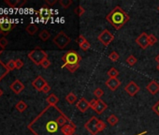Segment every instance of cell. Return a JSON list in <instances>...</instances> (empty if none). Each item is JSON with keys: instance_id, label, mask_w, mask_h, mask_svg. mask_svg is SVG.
<instances>
[{"instance_id": "cell-42", "label": "cell", "mask_w": 159, "mask_h": 135, "mask_svg": "<svg viewBox=\"0 0 159 135\" xmlns=\"http://www.w3.org/2000/svg\"><path fill=\"white\" fill-rule=\"evenodd\" d=\"M152 111L159 116V100L152 106Z\"/></svg>"}, {"instance_id": "cell-51", "label": "cell", "mask_w": 159, "mask_h": 135, "mask_svg": "<svg viewBox=\"0 0 159 135\" xmlns=\"http://www.w3.org/2000/svg\"><path fill=\"white\" fill-rule=\"evenodd\" d=\"M76 135H77V134H76Z\"/></svg>"}, {"instance_id": "cell-38", "label": "cell", "mask_w": 159, "mask_h": 135, "mask_svg": "<svg viewBox=\"0 0 159 135\" xmlns=\"http://www.w3.org/2000/svg\"><path fill=\"white\" fill-rule=\"evenodd\" d=\"M40 66L43 68V69H48V68L51 66V61L47 58V59H45L44 61H42V63L40 64Z\"/></svg>"}, {"instance_id": "cell-31", "label": "cell", "mask_w": 159, "mask_h": 135, "mask_svg": "<svg viewBox=\"0 0 159 135\" xmlns=\"http://www.w3.org/2000/svg\"><path fill=\"white\" fill-rule=\"evenodd\" d=\"M109 59L112 62H116L118 61L119 59V54L116 53V52H111L110 54H109Z\"/></svg>"}, {"instance_id": "cell-43", "label": "cell", "mask_w": 159, "mask_h": 135, "mask_svg": "<svg viewBox=\"0 0 159 135\" xmlns=\"http://www.w3.org/2000/svg\"><path fill=\"white\" fill-rule=\"evenodd\" d=\"M41 91H42L43 93L47 94V93H49V92L51 91V86H49V85L47 84V85H46V86H44V87L42 88V90H41Z\"/></svg>"}, {"instance_id": "cell-39", "label": "cell", "mask_w": 159, "mask_h": 135, "mask_svg": "<svg viewBox=\"0 0 159 135\" xmlns=\"http://www.w3.org/2000/svg\"><path fill=\"white\" fill-rule=\"evenodd\" d=\"M8 44H9V41H8V40H7L5 37H3V38L0 39V45H1L4 49L8 46Z\"/></svg>"}, {"instance_id": "cell-29", "label": "cell", "mask_w": 159, "mask_h": 135, "mask_svg": "<svg viewBox=\"0 0 159 135\" xmlns=\"http://www.w3.org/2000/svg\"><path fill=\"white\" fill-rule=\"evenodd\" d=\"M137 61H138V59L134 56V55H129L127 58H126V63L129 65V66H134L136 63H137Z\"/></svg>"}, {"instance_id": "cell-11", "label": "cell", "mask_w": 159, "mask_h": 135, "mask_svg": "<svg viewBox=\"0 0 159 135\" xmlns=\"http://www.w3.org/2000/svg\"><path fill=\"white\" fill-rule=\"evenodd\" d=\"M15 26L16 25L12 23H0V35L7 36Z\"/></svg>"}, {"instance_id": "cell-22", "label": "cell", "mask_w": 159, "mask_h": 135, "mask_svg": "<svg viewBox=\"0 0 159 135\" xmlns=\"http://www.w3.org/2000/svg\"><path fill=\"white\" fill-rule=\"evenodd\" d=\"M39 39H40L42 41H47V40L51 38V34H50V32H49L48 30L43 29V30L39 33Z\"/></svg>"}, {"instance_id": "cell-35", "label": "cell", "mask_w": 159, "mask_h": 135, "mask_svg": "<svg viewBox=\"0 0 159 135\" xmlns=\"http://www.w3.org/2000/svg\"><path fill=\"white\" fill-rule=\"evenodd\" d=\"M94 95H95V97L96 98H98V100L104 95V91L101 89V88H97L95 91H94Z\"/></svg>"}, {"instance_id": "cell-50", "label": "cell", "mask_w": 159, "mask_h": 135, "mask_svg": "<svg viewBox=\"0 0 159 135\" xmlns=\"http://www.w3.org/2000/svg\"><path fill=\"white\" fill-rule=\"evenodd\" d=\"M157 10H158V12H159V6H158V8H157Z\"/></svg>"}, {"instance_id": "cell-41", "label": "cell", "mask_w": 159, "mask_h": 135, "mask_svg": "<svg viewBox=\"0 0 159 135\" xmlns=\"http://www.w3.org/2000/svg\"><path fill=\"white\" fill-rule=\"evenodd\" d=\"M90 47H91V44L88 41H85L84 44H82L81 46H80V48H81L83 51H87V50L90 49Z\"/></svg>"}, {"instance_id": "cell-16", "label": "cell", "mask_w": 159, "mask_h": 135, "mask_svg": "<svg viewBox=\"0 0 159 135\" xmlns=\"http://www.w3.org/2000/svg\"><path fill=\"white\" fill-rule=\"evenodd\" d=\"M146 89L148 90V92L152 95H155L159 92V84L155 81V80H152L147 86H146Z\"/></svg>"}, {"instance_id": "cell-37", "label": "cell", "mask_w": 159, "mask_h": 135, "mask_svg": "<svg viewBox=\"0 0 159 135\" xmlns=\"http://www.w3.org/2000/svg\"><path fill=\"white\" fill-rule=\"evenodd\" d=\"M15 67H16V69L17 70H20L22 69V68L24 67V62L22 59H16L15 60Z\"/></svg>"}, {"instance_id": "cell-24", "label": "cell", "mask_w": 159, "mask_h": 135, "mask_svg": "<svg viewBox=\"0 0 159 135\" xmlns=\"http://www.w3.org/2000/svg\"><path fill=\"white\" fill-rule=\"evenodd\" d=\"M66 100L69 104H73V103L76 102L77 97H76V95H75L73 92H70V93H68V94L66 96Z\"/></svg>"}, {"instance_id": "cell-28", "label": "cell", "mask_w": 159, "mask_h": 135, "mask_svg": "<svg viewBox=\"0 0 159 135\" xmlns=\"http://www.w3.org/2000/svg\"><path fill=\"white\" fill-rule=\"evenodd\" d=\"M74 12L76 15H78L79 17H81L82 15H84V13L85 12V10L82 7V6H78L75 10H74Z\"/></svg>"}, {"instance_id": "cell-32", "label": "cell", "mask_w": 159, "mask_h": 135, "mask_svg": "<svg viewBox=\"0 0 159 135\" xmlns=\"http://www.w3.org/2000/svg\"><path fill=\"white\" fill-rule=\"evenodd\" d=\"M97 128H98V132H100V131H103L105 128H106V124L102 121V120H100V119H98V125H97Z\"/></svg>"}, {"instance_id": "cell-2", "label": "cell", "mask_w": 159, "mask_h": 135, "mask_svg": "<svg viewBox=\"0 0 159 135\" xmlns=\"http://www.w3.org/2000/svg\"><path fill=\"white\" fill-rule=\"evenodd\" d=\"M106 19L116 30H119L129 21L130 17L120 6H116L107 15Z\"/></svg>"}, {"instance_id": "cell-6", "label": "cell", "mask_w": 159, "mask_h": 135, "mask_svg": "<svg viewBox=\"0 0 159 135\" xmlns=\"http://www.w3.org/2000/svg\"><path fill=\"white\" fill-rule=\"evenodd\" d=\"M98 40L104 45V46H108L113 40H114V36L107 29L103 30L98 37Z\"/></svg>"}, {"instance_id": "cell-4", "label": "cell", "mask_w": 159, "mask_h": 135, "mask_svg": "<svg viewBox=\"0 0 159 135\" xmlns=\"http://www.w3.org/2000/svg\"><path fill=\"white\" fill-rule=\"evenodd\" d=\"M28 58L34 64H36L38 66H40L42 61H44L45 59L48 58V54L44 50L37 47V48H35L34 50H32V51H30L28 53Z\"/></svg>"}, {"instance_id": "cell-30", "label": "cell", "mask_w": 159, "mask_h": 135, "mask_svg": "<svg viewBox=\"0 0 159 135\" xmlns=\"http://www.w3.org/2000/svg\"><path fill=\"white\" fill-rule=\"evenodd\" d=\"M6 67H7V69L9 70V72L15 70V69H16V67H15V60H10V61L6 64Z\"/></svg>"}, {"instance_id": "cell-40", "label": "cell", "mask_w": 159, "mask_h": 135, "mask_svg": "<svg viewBox=\"0 0 159 135\" xmlns=\"http://www.w3.org/2000/svg\"><path fill=\"white\" fill-rule=\"evenodd\" d=\"M98 99H94V100H92L89 102L90 108L95 110V109H96V107H97V105H98Z\"/></svg>"}, {"instance_id": "cell-18", "label": "cell", "mask_w": 159, "mask_h": 135, "mask_svg": "<svg viewBox=\"0 0 159 135\" xmlns=\"http://www.w3.org/2000/svg\"><path fill=\"white\" fill-rule=\"evenodd\" d=\"M107 108H108V105H107L101 99H99V100H98V105H97L95 111H96L97 114H103V112H104Z\"/></svg>"}, {"instance_id": "cell-12", "label": "cell", "mask_w": 159, "mask_h": 135, "mask_svg": "<svg viewBox=\"0 0 159 135\" xmlns=\"http://www.w3.org/2000/svg\"><path fill=\"white\" fill-rule=\"evenodd\" d=\"M76 125L73 121H69L67 124H66L62 128V134L63 135H74V132L76 130Z\"/></svg>"}, {"instance_id": "cell-17", "label": "cell", "mask_w": 159, "mask_h": 135, "mask_svg": "<svg viewBox=\"0 0 159 135\" xmlns=\"http://www.w3.org/2000/svg\"><path fill=\"white\" fill-rule=\"evenodd\" d=\"M11 89L15 93V94H20L21 92L24 91L25 89V86L24 84L20 81V80H15L11 85Z\"/></svg>"}, {"instance_id": "cell-47", "label": "cell", "mask_w": 159, "mask_h": 135, "mask_svg": "<svg viewBox=\"0 0 159 135\" xmlns=\"http://www.w3.org/2000/svg\"><path fill=\"white\" fill-rule=\"evenodd\" d=\"M3 51H4V48H3L1 45H0V54H1L3 53Z\"/></svg>"}, {"instance_id": "cell-5", "label": "cell", "mask_w": 159, "mask_h": 135, "mask_svg": "<svg viewBox=\"0 0 159 135\" xmlns=\"http://www.w3.org/2000/svg\"><path fill=\"white\" fill-rule=\"evenodd\" d=\"M70 38L65 33V32H63V31H61V32H59L53 39H52V42L59 48V49H61V50H63V49H65L67 45H68V43L70 42Z\"/></svg>"}, {"instance_id": "cell-1", "label": "cell", "mask_w": 159, "mask_h": 135, "mask_svg": "<svg viewBox=\"0 0 159 135\" xmlns=\"http://www.w3.org/2000/svg\"><path fill=\"white\" fill-rule=\"evenodd\" d=\"M69 121L56 105H48L27 128L35 135H61L62 128Z\"/></svg>"}, {"instance_id": "cell-9", "label": "cell", "mask_w": 159, "mask_h": 135, "mask_svg": "<svg viewBox=\"0 0 159 135\" xmlns=\"http://www.w3.org/2000/svg\"><path fill=\"white\" fill-rule=\"evenodd\" d=\"M148 37L149 35H147V33L143 32L141 33L137 39H136V42L137 44L143 50L147 49L150 45H149V41H148Z\"/></svg>"}, {"instance_id": "cell-48", "label": "cell", "mask_w": 159, "mask_h": 135, "mask_svg": "<svg viewBox=\"0 0 159 135\" xmlns=\"http://www.w3.org/2000/svg\"><path fill=\"white\" fill-rule=\"evenodd\" d=\"M3 95V91H2V89L1 88H0V97H1Z\"/></svg>"}, {"instance_id": "cell-20", "label": "cell", "mask_w": 159, "mask_h": 135, "mask_svg": "<svg viewBox=\"0 0 159 135\" xmlns=\"http://www.w3.org/2000/svg\"><path fill=\"white\" fill-rule=\"evenodd\" d=\"M46 100H47L49 105H56L59 101V98L54 94H51L47 97Z\"/></svg>"}, {"instance_id": "cell-8", "label": "cell", "mask_w": 159, "mask_h": 135, "mask_svg": "<svg viewBox=\"0 0 159 135\" xmlns=\"http://www.w3.org/2000/svg\"><path fill=\"white\" fill-rule=\"evenodd\" d=\"M52 13V12L47 6H43L39 11L37 12V14L39 16L40 20H41L42 22H44V23H46V22L50 19Z\"/></svg>"}, {"instance_id": "cell-23", "label": "cell", "mask_w": 159, "mask_h": 135, "mask_svg": "<svg viewBox=\"0 0 159 135\" xmlns=\"http://www.w3.org/2000/svg\"><path fill=\"white\" fill-rule=\"evenodd\" d=\"M15 108H16L17 111H19L20 113H22V112H25V111L26 110L27 104H26L24 100H20V101H18L17 104L15 105Z\"/></svg>"}, {"instance_id": "cell-25", "label": "cell", "mask_w": 159, "mask_h": 135, "mask_svg": "<svg viewBox=\"0 0 159 135\" xmlns=\"http://www.w3.org/2000/svg\"><path fill=\"white\" fill-rule=\"evenodd\" d=\"M108 123L111 125V126H115L118 122H119V118L115 115V114H111L108 119H107Z\"/></svg>"}, {"instance_id": "cell-26", "label": "cell", "mask_w": 159, "mask_h": 135, "mask_svg": "<svg viewBox=\"0 0 159 135\" xmlns=\"http://www.w3.org/2000/svg\"><path fill=\"white\" fill-rule=\"evenodd\" d=\"M59 4L63 9H67L72 5V0H59Z\"/></svg>"}, {"instance_id": "cell-34", "label": "cell", "mask_w": 159, "mask_h": 135, "mask_svg": "<svg viewBox=\"0 0 159 135\" xmlns=\"http://www.w3.org/2000/svg\"><path fill=\"white\" fill-rule=\"evenodd\" d=\"M5 3L7 5H9L10 8H16L17 7V3H18V0H6Z\"/></svg>"}, {"instance_id": "cell-46", "label": "cell", "mask_w": 159, "mask_h": 135, "mask_svg": "<svg viewBox=\"0 0 159 135\" xmlns=\"http://www.w3.org/2000/svg\"><path fill=\"white\" fill-rule=\"evenodd\" d=\"M155 61L159 64V54H157V55L155 56Z\"/></svg>"}, {"instance_id": "cell-13", "label": "cell", "mask_w": 159, "mask_h": 135, "mask_svg": "<svg viewBox=\"0 0 159 135\" xmlns=\"http://www.w3.org/2000/svg\"><path fill=\"white\" fill-rule=\"evenodd\" d=\"M47 85V82L45 81V79L42 76H38L33 82H32V86L33 87L38 90V91H41L42 88Z\"/></svg>"}, {"instance_id": "cell-21", "label": "cell", "mask_w": 159, "mask_h": 135, "mask_svg": "<svg viewBox=\"0 0 159 135\" xmlns=\"http://www.w3.org/2000/svg\"><path fill=\"white\" fill-rule=\"evenodd\" d=\"M25 30H26V32H27L29 35L34 36V35L38 32L39 27H38L36 25H34V24H30V25H28V26L25 27Z\"/></svg>"}, {"instance_id": "cell-44", "label": "cell", "mask_w": 159, "mask_h": 135, "mask_svg": "<svg viewBox=\"0 0 159 135\" xmlns=\"http://www.w3.org/2000/svg\"><path fill=\"white\" fill-rule=\"evenodd\" d=\"M25 3H26L25 0H18V3H17V7L16 8H22Z\"/></svg>"}, {"instance_id": "cell-10", "label": "cell", "mask_w": 159, "mask_h": 135, "mask_svg": "<svg viewBox=\"0 0 159 135\" xmlns=\"http://www.w3.org/2000/svg\"><path fill=\"white\" fill-rule=\"evenodd\" d=\"M125 92H126L129 96L133 97V96H135L137 93H139V91L140 90V88H139V86L134 81H130V82L125 86Z\"/></svg>"}, {"instance_id": "cell-49", "label": "cell", "mask_w": 159, "mask_h": 135, "mask_svg": "<svg viewBox=\"0 0 159 135\" xmlns=\"http://www.w3.org/2000/svg\"><path fill=\"white\" fill-rule=\"evenodd\" d=\"M156 69H157V71L159 72V64H157V67H156Z\"/></svg>"}, {"instance_id": "cell-27", "label": "cell", "mask_w": 159, "mask_h": 135, "mask_svg": "<svg viewBox=\"0 0 159 135\" xmlns=\"http://www.w3.org/2000/svg\"><path fill=\"white\" fill-rule=\"evenodd\" d=\"M108 75L110 78H117L119 75V72L115 69V68H111L108 72Z\"/></svg>"}, {"instance_id": "cell-3", "label": "cell", "mask_w": 159, "mask_h": 135, "mask_svg": "<svg viewBox=\"0 0 159 135\" xmlns=\"http://www.w3.org/2000/svg\"><path fill=\"white\" fill-rule=\"evenodd\" d=\"M82 60V57L76 51L71 50L66 52L62 56L63 66L62 68H66V69L70 72H75L79 68H80V62Z\"/></svg>"}, {"instance_id": "cell-45", "label": "cell", "mask_w": 159, "mask_h": 135, "mask_svg": "<svg viewBox=\"0 0 159 135\" xmlns=\"http://www.w3.org/2000/svg\"><path fill=\"white\" fill-rule=\"evenodd\" d=\"M55 3H57V0H46V4L48 6H53Z\"/></svg>"}, {"instance_id": "cell-7", "label": "cell", "mask_w": 159, "mask_h": 135, "mask_svg": "<svg viewBox=\"0 0 159 135\" xmlns=\"http://www.w3.org/2000/svg\"><path fill=\"white\" fill-rule=\"evenodd\" d=\"M98 121V117L92 116L84 125V128L88 130L89 133H91V135H97L98 133V128H97Z\"/></svg>"}, {"instance_id": "cell-14", "label": "cell", "mask_w": 159, "mask_h": 135, "mask_svg": "<svg viewBox=\"0 0 159 135\" xmlns=\"http://www.w3.org/2000/svg\"><path fill=\"white\" fill-rule=\"evenodd\" d=\"M76 107L78 108V110L82 113H85L89 108H90V105H89V102L87 101V100L85 98H82L80 100L77 104H76Z\"/></svg>"}, {"instance_id": "cell-36", "label": "cell", "mask_w": 159, "mask_h": 135, "mask_svg": "<svg viewBox=\"0 0 159 135\" xmlns=\"http://www.w3.org/2000/svg\"><path fill=\"white\" fill-rule=\"evenodd\" d=\"M85 41H87V40H86V38L84 35H80L79 38H78V40H77V42H78L79 46H81L82 44H84Z\"/></svg>"}, {"instance_id": "cell-33", "label": "cell", "mask_w": 159, "mask_h": 135, "mask_svg": "<svg viewBox=\"0 0 159 135\" xmlns=\"http://www.w3.org/2000/svg\"><path fill=\"white\" fill-rule=\"evenodd\" d=\"M148 41H149V45H150V46L154 45V44L157 42V38H156L154 35L151 34V35H149V37H148Z\"/></svg>"}, {"instance_id": "cell-19", "label": "cell", "mask_w": 159, "mask_h": 135, "mask_svg": "<svg viewBox=\"0 0 159 135\" xmlns=\"http://www.w3.org/2000/svg\"><path fill=\"white\" fill-rule=\"evenodd\" d=\"M8 73H9V70L7 69L6 65L0 60V81H1Z\"/></svg>"}, {"instance_id": "cell-15", "label": "cell", "mask_w": 159, "mask_h": 135, "mask_svg": "<svg viewBox=\"0 0 159 135\" xmlns=\"http://www.w3.org/2000/svg\"><path fill=\"white\" fill-rule=\"evenodd\" d=\"M105 85L111 90V91H115L120 86H121V82L117 79V78H109Z\"/></svg>"}]
</instances>
